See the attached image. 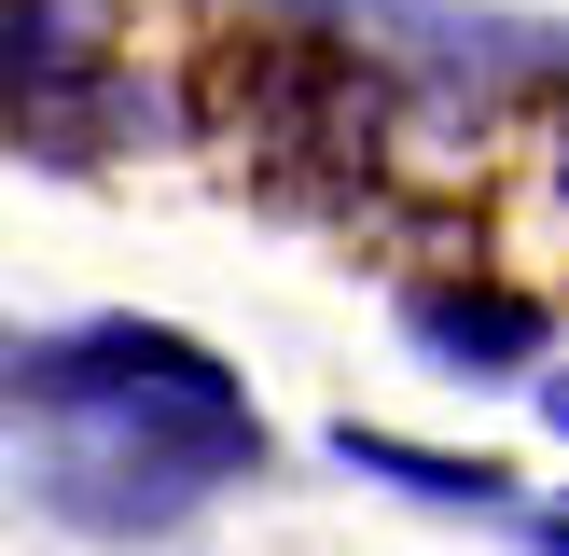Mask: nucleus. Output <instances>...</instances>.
Listing matches in <instances>:
<instances>
[{
	"instance_id": "f257e3e1",
	"label": "nucleus",
	"mask_w": 569,
	"mask_h": 556,
	"mask_svg": "<svg viewBox=\"0 0 569 556\" xmlns=\"http://www.w3.org/2000/svg\"><path fill=\"white\" fill-rule=\"evenodd\" d=\"M14 404H42L70 431V459L42 473V500L83 515V528H167L222 473L264 459L250 389L167 320H70L42 348H14Z\"/></svg>"
},
{
	"instance_id": "f03ea898",
	"label": "nucleus",
	"mask_w": 569,
	"mask_h": 556,
	"mask_svg": "<svg viewBox=\"0 0 569 556\" xmlns=\"http://www.w3.org/2000/svg\"><path fill=\"white\" fill-rule=\"evenodd\" d=\"M403 334L445 361V376H528V361L556 348V320H542V292H403Z\"/></svg>"
},
{
	"instance_id": "7ed1b4c3",
	"label": "nucleus",
	"mask_w": 569,
	"mask_h": 556,
	"mask_svg": "<svg viewBox=\"0 0 569 556\" xmlns=\"http://www.w3.org/2000/svg\"><path fill=\"white\" fill-rule=\"evenodd\" d=\"M333 459H348V473H389V487H417V500H500V487H515L500 459H431V445H403V431H361V417L333 431Z\"/></svg>"
},
{
	"instance_id": "20e7f679",
	"label": "nucleus",
	"mask_w": 569,
	"mask_h": 556,
	"mask_svg": "<svg viewBox=\"0 0 569 556\" xmlns=\"http://www.w3.org/2000/svg\"><path fill=\"white\" fill-rule=\"evenodd\" d=\"M542 417H556V431H569V376H542Z\"/></svg>"
},
{
	"instance_id": "39448f33",
	"label": "nucleus",
	"mask_w": 569,
	"mask_h": 556,
	"mask_svg": "<svg viewBox=\"0 0 569 556\" xmlns=\"http://www.w3.org/2000/svg\"><path fill=\"white\" fill-rule=\"evenodd\" d=\"M542 556H569V500H556V515H542Z\"/></svg>"
},
{
	"instance_id": "423d86ee",
	"label": "nucleus",
	"mask_w": 569,
	"mask_h": 556,
	"mask_svg": "<svg viewBox=\"0 0 569 556\" xmlns=\"http://www.w3.org/2000/svg\"><path fill=\"white\" fill-rule=\"evenodd\" d=\"M556 195H569V153H556Z\"/></svg>"
}]
</instances>
